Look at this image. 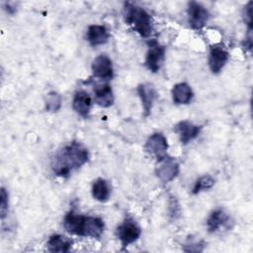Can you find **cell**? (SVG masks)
Segmentation results:
<instances>
[{
    "label": "cell",
    "mask_w": 253,
    "mask_h": 253,
    "mask_svg": "<svg viewBox=\"0 0 253 253\" xmlns=\"http://www.w3.org/2000/svg\"><path fill=\"white\" fill-rule=\"evenodd\" d=\"M89 159L88 149L77 141H72L59 150L52 159L51 168L58 177H68Z\"/></svg>",
    "instance_id": "cell-1"
},
{
    "label": "cell",
    "mask_w": 253,
    "mask_h": 253,
    "mask_svg": "<svg viewBox=\"0 0 253 253\" xmlns=\"http://www.w3.org/2000/svg\"><path fill=\"white\" fill-rule=\"evenodd\" d=\"M67 232L79 236L98 238L104 231V222L100 217L77 214L73 211L66 213L63 220Z\"/></svg>",
    "instance_id": "cell-2"
},
{
    "label": "cell",
    "mask_w": 253,
    "mask_h": 253,
    "mask_svg": "<svg viewBox=\"0 0 253 253\" xmlns=\"http://www.w3.org/2000/svg\"><path fill=\"white\" fill-rule=\"evenodd\" d=\"M125 20L142 38H148L150 36L152 32V20L143 8L129 2L125 3Z\"/></svg>",
    "instance_id": "cell-3"
},
{
    "label": "cell",
    "mask_w": 253,
    "mask_h": 253,
    "mask_svg": "<svg viewBox=\"0 0 253 253\" xmlns=\"http://www.w3.org/2000/svg\"><path fill=\"white\" fill-rule=\"evenodd\" d=\"M141 230L137 223L132 218H126L121 223L116 231L118 238L120 239L123 247H126L138 239Z\"/></svg>",
    "instance_id": "cell-4"
},
{
    "label": "cell",
    "mask_w": 253,
    "mask_h": 253,
    "mask_svg": "<svg viewBox=\"0 0 253 253\" xmlns=\"http://www.w3.org/2000/svg\"><path fill=\"white\" fill-rule=\"evenodd\" d=\"M155 172L157 177L163 183H168L178 175L179 164L174 158L166 155L165 157L158 160Z\"/></svg>",
    "instance_id": "cell-5"
},
{
    "label": "cell",
    "mask_w": 253,
    "mask_h": 253,
    "mask_svg": "<svg viewBox=\"0 0 253 253\" xmlns=\"http://www.w3.org/2000/svg\"><path fill=\"white\" fill-rule=\"evenodd\" d=\"M189 23L195 30H201L210 19L209 11L200 3L191 1L188 5Z\"/></svg>",
    "instance_id": "cell-6"
},
{
    "label": "cell",
    "mask_w": 253,
    "mask_h": 253,
    "mask_svg": "<svg viewBox=\"0 0 253 253\" xmlns=\"http://www.w3.org/2000/svg\"><path fill=\"white\" fill-rule=\"evenodd\" d=\"M144 148L148 153L155 156L157 160H159L167 155V139L161 132H155L147 138Z\"/></svg>",
    "instance_id": "cell-7"
},
{
    "label": "cell",
    "mask_w": 253,
    "mask_h": 253,
    "mask_svg": "<svg viewBox=\"0 0 253 253\" xmlns=\"http://www.w3.org/2000/svg\"><path fill=\"white\" fill-rule=\"evenodd\" d=\"M92 73L97 78L104 80L112 79L114 76L112 60L106 54L97 56L92 62Z\"/></svg>",
    "instance_id": "cell-8"
},
{
    "label": "cell",
    "mask_w": 253,
    "mask_h": 253,
    "mask_svg": "<svg viewBox=\"0 0 253 253\" xmlns=\"http://www.w3.org/2000/svg\"><path fill=\"white\" fill-rule=\"evenodd\" d=\"M164 56L165 47L156 42H152L149 46L145 58V64L147 68L152 72H157L164 60Z\"/></svg>",
    "instance_id": "cell-9"
},
{
    "label": "cell",
    "mask_w": 253,
    "mask_h": 253,
    "mask_svg": "<svg viewBox=\"0 0 253 253\" xmlns=\"http://www.w3.org/2000/svg\"><path fill=\"white\" fill-rule=\"evenodd\" d=\"M229 57L228 52L220 45H212L209 54V66L212 73H218Z\"/></svg>",
    "instance_id": "cell-10"
},
{
    "label": "cell",
    "mask_w": 253,
    "mask_h": 253,
    "mask_svg": "<svg viewBox=\"0 0 253 253\" xmlns=\"http://www.w3.org/2000/svg\"><path fill=\"white\" fill-rule=\"evenodd\" d=\"M175 131L179 135L181 142L187 144L199 135L201 126H196L188 121H182L175 126Z\"/></svg>",
    "instance_id": "cell-11"
},
{
    "label": "cell",
    "mask_w": 253,
    "mask_h": 253,
    "mask_svg": "<svg viewBox=\"0 0 253 253\" xmlns=\"http://www.w3.org/2000/svg\"><path fill=\"white\" fill-rule=\"evenodd\" d=\"M137 93H138L140 101H141L144 116L147 117L151 112L152 105H153V102L156 97L155 89L151 84L144 83V84L138 85Z\"/></svg>",
    "instance_id": "cell-12"
},
{
    "label": "cell",
    "mask_w": 253,
    "mask_h": 253,
    "mask_svg": "<svg viewBox=\"0 0 253 253\" xmlns=\"http://www.w3.org/2000/svg\"><path fill=\"white\" fill-rule=\"evenodd\" d=\"M109 33L105 26L91 25L87 31V40L92 46L104 44L109 40Z\"/></svg>",
    "instance_id": "cell-13"
},
{
    "label": "cell",
    "mask_w": 253,
    "mask_h": 253,
    "mask_svg": "<svg viewBox=\"0 0 253 253\" xmlns=\"http://www.w3.org/2000/svg\"><path fill=\"white\" fill-rule=\"evenodd\" d=\"M72 105L78 115L83 118H87L92 106V100L87 92L78 91L74 95Z\"/></svg>",
    "instance_id": "cell-14"
},
{
    "label": "cell",
    "mask_w": 253,
    "mask_h": 253,
    "mask_svg": "<svg viewBox=\"0 0 253 253\" xmlns=\"http://www.w3.org/2000/svg\"><path fill=\"white\" fill-rule=\"evenodd\" d=\"M193 96H194V93L190 85H188L185 82L178 83L173 87L172 97H173L174 103L177 105H185L190 103Z\"/></svg>",
    "instance_id": "cell-15"
},
{
    "label": "cell",
    "mask_w": 253,
    "mask_h": 253,
    "mask_svg": "<svg viewBox=\"0 0 253 253\" xmlns=\"http://www.w3.org/2000/svg\"><path fill=\"white\" fill-rule=\"evenodd\" d=\"M95 92V101L101 107L107 108L113 105L114 95L112 88L108 84H101L96 86L94 89Z\"/></svg>",
    "instance_id": "cell-16"
},
{
    "label": "cell",
    "mask_w": 253,
    "mask_h": 253,
    "mask_svg": "<svg viewBox=\"0 0 253 253\" xmlns=\"http://www.w3.org/2000/svg\"><path fill=\"white\" fill-rule=\"evenodd\" d=\"M229 222L228 215L222 210L213 211L207 220V227L210 232H215Z\"/></svg>",
    "instance_id": "cell-17"
},
{
    "label": "cell",
    "mask_w": 253,
    "mask_h": 253,
    "mask_svg": "<svg viewBox=\"0 0 253 253\" xmlns=\"http://www.w3.org/2000/svg\"><path fill=\"white\" fill-rule=\"evenodd\" d=\"M72 241L62 235H51L47 241V249L50 252H68Z\"/></svg>",
    "instance_id": "cell-18"
},
{
    "label": "cell",
    "mask_w": 253,
    "mask_h": 253,
    "mask_svg": "<svg viewBox=\"0 0 253 253\" xmlns=\"http://www.w3.org/2000/svg\"><path fill=\"white\" fill-rule=\"evenodd\" d=\"M110 193L111 190L106 180L99 178L94 182L92 186V195L94 199L99 202H106L110 197Z\"/></svg>",
    "instance_id": "cell-19"
},
{
    "label": "cell",
    "mask_w": 253,
    "mask_h": 253,
    "mask_svg": "<svg viewBox=\"0 0 253 253\" xmlns=\"http://www.w3.org/2000/svg\"><path fill=\"white\" fill-rule=\"evenodd\" d=\"M61 107V97L58 93L52 91L45 97V109L48 112H57Z\"/></svg>",
    "instance_id": "cell-20"
},
{
    "label": "cell",
    "mask_w": 253,
    "mask_h": 253,
    "mask_svg": "<svg viewBox=\"0 0 253 253\" xmlns=\"http://www.w3.org/2000/svg\"><path fill=\"white\" fill-rule=\"evenodd\" d=\"M214 185V179L210 175H205L199 178L193 188V194L197 195L203 191L211 189Z\"/></svg>",
    "instance_id": "cell-21"
},
{
    "label": "cell",
    "mask_w": 253,
    "mask_h": 253,
    "mask_svg": "<svg viewBox=\"0 0 253 253\" xmlns=\"http://www.w3.org/2000/svg\"><path fill=\"white\" fill-rule=\"evenodd\" d=\"M8 211V193L4 188H1V195H0V212L1 218H4Z\"/></svg>",
    "instance_id": "cell-22"
},
{
    "label": "cell",
    "mask_w": 253,
    "mask_h": 253,
    "mask_svg": "<svg viewBox=\"0 0 253 253\" xmlns=\"http://www.w3.org/2000/svg\"><path fill=\"white\" fill-rule=\"evenodd\" d=\"M251 6H252V2H249L248 5L246 6V8L244 9V19L247 18L246 22L250 29H251V24H252V8H251Z\"/></svg>",
    "instance_id": "cell-23"
}]
</instances>
